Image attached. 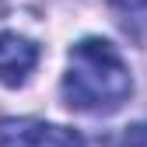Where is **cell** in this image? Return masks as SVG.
I'll use <instances>...</instances> for the list:
<instances>
[{"label": "cell", "mask_w": 147, "mask_h": 147, "mask_svg": "<svg viewBox=\"0 0 147 147\" xmlns=\"http://www.w3.org/2000/svg\"><path fill=\"white\" fill-rule=\"evenodd\" d=\"M133 95L130 67L123 63L119 49L105 39H81L70 49L63 74V102L74 112L109 116L119 112Z\"/></svg>", "instance_id": "1"}, {"label": "cell", "mask_w": 147, "mask_h": 147, "mask_svg": "<svg viewBox=\"0 0 147 147\" xmlns=\"http://www.w3.org/2000/svg\"><path fill=\"white\" fill-rule=\"evenodd\" d=\"M0 147H84V137L70 126L46 119H0Z\"/></svg>", "instance_id": "2"}, {"label": "cell", "mask_w": 147, "mask_h": 147, "mask_svg": "<svg viewBox=\"0 0 147 147\" xmlns=\"http://www.w3.org/2000/svg\"><path fill=\"white\" fill-rule=\"evenodd\" d=\"M39 63V46L18 32H0V84L21 88Z\"/></svg>", "instance_id": "3"}, {"label": "cell", "mask_w": 147, "mask_h": 147, "mask_svg": "<svg viewBox=\"0 0 147 147\" xmlns=\"http://www.w3.org/2000/svg\"><path fill=\"white\" fill-rule=\"evenodd\" d=\"M116 147H147V123H133V126H126V133L119 137Z\"/></svg>", "instance_id": "4"}]
</instances>
